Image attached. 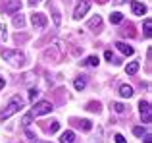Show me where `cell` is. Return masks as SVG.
I'll use <instances>...</instances> for the list:
<instances>
[{"instance_id": "1", "label": "cell", "mask_w": 152, "mask_h": 143, "mask_svg": "<svg viewBox=\"0 0 152 143\" xmlns=\"http://www.w3.org/2000/svg\"><path fill=\"white\" fill-rule=\"evenodd\" d=\"M23 108V99L19 97V95H15V97H12L10 99V102H8V106L6 108L2 110V112H0V120H8V118L10 116H14L15 112H19V110Z\"/></svg>"}, {"instance_id": "2", "label": "cell", "mask_w": 152, "mask_h": 143, "mask_svg": "<svg viewBox=\"0 0 152 143\" xmlns=\"http://www.w3.org/2000/svg\"><path fill=\"white\" fill-rule=\"evenodd\" d=\"M2 58L15 66H23L25 64V54L19 52V50H2Z\"/></svg>"}, {"instance_id": "3", "label": "cell", "mask_w": 152, "mask_h": 143, "mask_svg": "<svg viewBox=\"0 0 152 143\" xmlns=\"http://www.w3.org/2000/svg\"><path fill=\"white\" fill-rule=\"evenodd\" d=\"M54 110V106L50 105L48 101H41V102H37V105L31 108V116H42V114H48V112H52Z\"/></svg>"}, {"instance_id": "4", "label": "cell", "mask_w": 152, "mask_h": 143, "mask_svg": "<svg viewBox=\"0 0 152 143\" xmlns=\"http://www.w3.org/2000/svg\"><path fill=\"white\" fill-rule=\"evenodd\" d=\"M0 8H2V12H6V14H15V12H19V8H21V2H19V0H8V2L0 4Z\"/></svg>"}, {"instance_id": "5", "label": "cell", "mask_w": 152, "mask_h": 143, "mask_svg": "<svg viewBox=\"0 0 152 143\" xmlns=\"http://www.w3.org/2000/svg\"><path fill=\"white\" fill-rule=\"evenodd\" d=\"M89 8H91V0H81V2L77 4V8H75V12H73V18L81 19L83 15L89 12Z\"/></svg>"}, {"instance_id": "6", "label": "cell", "mask_w": 152, "mask_h": 143, "mask_svg": "<svg viewBox=\"0 0 152 143\" xmlns=\"http://www.w3.org/2000/svg\"><path fill=\"white\" fill-rule=\"evenodd\" d=\"M139 110H141V116L145 124H150V102L148 101H141L139 102Z\"/></svg>"}, {"instance_id": "7", "label": "cell", "mask_w": 152, "mask_h": 143, "mask_svg": "<svg viewBox=\"0 0 152 143\" xmlns=\"http://www.w3.org/2000/svg\"><path fill=\"white\" fill-rule=\"evenodd\" d=\"M31 23H33L35 27H39V29H42V27H46V23H48V19H46L45 14H31Z\"/></svg>"}, {"instance_id": "8", "label": "cell", "mask_w": 152, "mask_h": 143, "mask_svg": "<svg viewBox=\"0 0 152 143\" xmlns=\"http://www.w3.org/2000/svg\"><path fill=\"white\" fill-rule=\"evenodd\" d=\"M131 12H133L135 15H142V14H146V6L141 4V2H137V0H133V2H131Z\"/></svg>"}, {"instance_id": "9", "label": "cell", "mask_w": 152, "mask_h": 143, "mask_svg": "<svg viewBox=\"0 0 152 143\" xmlns=\"http://www.w3.org/2000/svg\"><path fill=\"white\" fill-rule=\"evenodd\" d=\"M115 46H118V50H121V52L125 54V56H131V54L135 52V50H133V46L125 45V43H121V41H119V43H115Z\"/></svg>"}, {"instance_id": "10", "label": "cell", "mask_w": 152, "mask_h": 143, "mask_svg": "<svg viewBox=\"0 0 152 143\" xmlns=\"http://www.w3.org/2000/svg\"><path fill=\"white\" fill-rule=\"evenodd\" d=\"M89 27H91L93 31H100V27H102V18H100V15H94V18L89 21Z\"/></svg>"}, {"instance_id": "11", "label": "cell", "mask_w": 152, "mask_h": 143, "mask_svg": "<svg viewBox=\"0 0 152 143\" xmlns=\"http://www.w3.org/2000/svg\"><path fill=\"white\" fill-rule=\"evenodd\" d=\"M75 141V133L71 132V130H67V132L62 133V137H60V143H73Z\"/></svg>"}, {"instance_id": "12", "label": "cell", "mask_w": 152, "mask_h": 143, "mask_svg": "<svg viewBox=\"0 0 152 143\" xmlns=\"http://www.w3.org/2000/svg\"><path fill=\"white\" fill-rule=\"evenodd\" d=\"M119 95H121L123 99L133 97V87H131V85H121V87H119Z\"/></svg>"}, {"instance_id": "13", "label": "cell", "mask_w": 152, "mask_h": 143, "mask_svg": "<svg viewBox=\"0 0 152 143\" xmlns=\"http://www.w3.org/2000/svg\"><path fill=\"white\" fill-rule=\"evenodd\" d=\"M123 21V14L121 12H114V14H110V23H114V25H118V23Z\"/></svg>"}, {"instance_id": "14", "label": "cell", "mask_w": 152, "mask_h": 143, "mask_svg": "<svg viewBox=\"0 0 152 143\" xmlns=\"http://www.w3.org/2000/svg\"><path fill=\"white\" fill-rule=\"evenodd\" d=\"M85 85H87V79H85V77H75L73 87H75L77 91H83V89H85Z\"/></svg>"}, {"instance_id": "15", "label": "cell", "mask_w": 152, "mask_h": 143, "mask_svg": "<svg viewBox=\"0 0 152 143\" xmlns=\"http://www.w3.org/2000/svg\"><path fill=\"white\" fill-rule=\"evenodd\" d=\"M73 124L81 126L85 132H91V128H93V124H91V120H73Z\"/></svg>"}, {"instance_id": "16", "label": "cell", "mask_w": 152, "mask_h": 143, "mask_svg": "<svg viewBox=\"0 0 152 143\" xmlns=\"http://www.w3.org/2000/svg\"><path fill=\"white\" fill-rule=\"evenodd\" d=\"M52 15H54V23H56V25H60V23H62V15H60L58 8H56L54 4H52Z\"/></svg>"}, {"instance_id": "17", "label": "cell", "mask_w": 152, "mask_h": 143, "mask_svg": "<svg viewBox=\"0 0 152 143\" xmlns=\"http://www.w3.org/2000/svg\"><path fill=\"white\" fill-rule=\"evenodd\" d=\"M14 25H15V27H19V29H21V27L25 25V19H23V15H21V14L14 15Z\"/></svg>"}, {"instance_id": "18", "label": "cell", "mask_w": 152, "mask_h": 143, "mask_svg": "<svg viewBox=\"0 0 152 143\" xmlns=\"http://www.w3.org/2000/svg\"><path fill=\"white\" fill-rule=\"evenodd\" d=\"M121 33H123V35H127V37H135V35H137V33H135V27L131 25V23H127L125 29H121Z\"/></svg>"}, {"instance_id": "19", "label": "cell", "mask_w": 152, "mask_h": 143, "mask_svg": "<svg viewBox=\"0 0 152 143\" xmlns=\"http://www.w3.org/2000/svg\"><path fill=\"white\" fill-rule=\"evenodd\" d=\"M127 74L129 75H133V74H137V70H139V62H131V64H127Z\"/></svg>"}, {"instance_id": "20", "label": "cell", "mask_w": 152, "mask_h": 143, "mask_svg": "<svg viewBox=\"0 0 152 143\" xmlns=\"http://www.w3.org/2000/svg\"><path fill=\"white\" fill-rule=\"evenodd\" d=\"M98 62H100L98 56H89L87 60H83V64H85V66H98Z\"/></svg>"}, {"instance_id": "21", "label": "cell", "mask_w": 152, "mask_h": 143, "mask_svg": "<svg viewBox=\"0 0 152 143\" xmlns=\"http://www.w3.org/2000/svg\"><path fill=\"white\" fill-rule=\"evenodd\" d=\"M87 110H91V112H100V102H89V105H87Z\"/></svg>"}, {"instance_id": "22", "label": "cell", "mask_w": 152, "mask_h": 143, "mask_svg": "<svg viewBox=\"0 0 152 143\" xmlns=\"http://www.w3.org/2000/svg\"><path fill=\"white\" fill-rule=\"evenodd\" d=\"M112 106H114V110H115V112H119V114H123V112L127 110V106L123 105V102H114Z\"/></svg>"}, {"instance_id": "23", "label": "cell", "mask_w": 152, "mask_h": 143, "mask_svg": "<svg viewBox=\"0 0 152 143\" xmlns=\"http://www.w3.org/2000/svg\"><path fill=\"white\" fill-rule=\"evenodd\" d=\"M31 122H33V116H31V114H25V116H23V120H21V124H23V128H29L31 126Z\"/></svg>"}, {"instance_id": "24", "label": "cell", "mask_w": 152, "mask_h": 143, "mask_svg": "<svg viewBox=\"0 0 152 143\" xmlns=\"http://www.w3.org/2000/svg\"><path fill=\"white\" fill-rule=\"evenodd\" d=\"M37 97H39V89H37V87H31V89H29V101L35 102V99H37Z\"/></svg>"}, {"instance_id": "25", "label": "cell", "mask_w": 152, "mask_h": 143, "mask_svg": "<svg viewBox=\"0 0 152 143\" xmlns=\"http://www.w3.org/2000/svg\"><path fill=\"white\" fill-rule=\"evenodd\" d=\"M133 133H135V136H139V137H142L145 133H148V132H146L145 128H141V126H137V128H133Z\"/></svg>"}, {"instance_id": "26", "label": "cell", "mask_w": 152, "mask_h": 143, "mask_svg": "<svg viewBox=\"0 0 152 143\" xmlns=\"http://www.w3.org/2000/svg\"><path fill=\"white\" fill-rule=\"evenodd\" d=\"M150 27H152V21L145 19V37H150Z\"/></svg>"}, {"instance_id": "27", "label": "cell", "mask_w": 152, "mask_h": 143, "mask_svg": "<svg viewBox=\"0 0 152 143\" xmlns=\"http://www.w3.org/2000/svg\"><path fill=\"white\" fill-rule=\"evenodd\" d=\"M58 130H60V124H58V122H52L50 128H48V132H50V133H54V132H58Z\"/></svg>"}, {"instance_id": "28", "label": "cell", "mask_w": 152, "mask_h": 143, "mask_svg": "<svg viewBox=\"0 0 152 143\" xmlns=\"http://www.w3.org/2000/svg\"><path fill=\"white\" fill-rule=\"evenodd\" d=\"M104 58H106V60H110V62H112V60L115 62V58H114V54H112V50H106V52H104Z\"/></svg>"}, {"instance_id": "29", "label": "cell", "mask_w": 152, "mask_h": 143, "mask_svg": "<svg viewBox=\"0 0 152 143\" xmlns=\"http://www.w3.org/2000/svg\"><path fill=\"white\" fill-rule=\"evenodd\" d=\"M114 137H115V143H125V137H123L121 133H115Z\"/></svg>"}, {"instance_id": "30", "label": "cell", "mask_w": 152, "mask_h": 143, "mask_svg": "<svg viewBox=\"0 0 152 143\" xmlns=\"http://www.w3.org/2000/svg\"><path fill=\"white\" fill-rule=\"evenodd\" d=\"M0 33H2V39H6V25L0 27Z\"/></svg>"}, {"instance_id": "31", "label": "cell", "mask_w": 152, "mask_h": 143, "mask_svg": "<svg viewBox=\"0 0 152 143\" xmlns=\"http://www.w3.org/2000/svg\"><path fill=\"white\" fill-rule=\"evenodd\" d=\"M145 143H150V133H145Z\"/></svg>"}, {"instance_id": "32", "label": "cell", "mask_w": 152, "mask_h": 143, "mask_svg": "<svg viewBox=\"0 0 152 143\" xmlns=\"http://www.w3.org/2000/svg\"><path fill=\"white\" fill-rule=\"evenodd\" d=\"M2 87H4V79L0 77V89H2Z\"/></svg>"}, {"instance_id": "33", "label": "cell", "mask_w": 152, "mask_h": 143, "mask_svg": "<svg viewBox=\"0 0 152 143\" xmlns=\"http://www.w3.org/2000/svg\"><path fill=\"white\" fill-rule=\"evenodd\" d=\"M37 2H41V0H29V4H37Z\"/></svg>"}, {"instance_id": "34", "label": "cell", "mask_w": 152, "mask_h": 143, "mask_svg": "<svg viewBox=\"0 0 152 143\" xmlns=\"http://www.w3.org/2000/svg\"><path fill=\"white\" fill-rule=\"evenodd\" d=\"M123 2H125V0H115V4H123Z\"/></svg>"}, {"instance_id": "35", "label": "cell", "mask_w": 152, "mask_h": 143, "mask_svg": "<svg viewBox=\"0 0 152 143\" xmlns=\"http://www.w3.org/2000/svg\"><path fill=\"white\" fill-rule=\"evenodd\" d=\"M100 2H106V0H100Z\"/></svg>"}]
</instances>
